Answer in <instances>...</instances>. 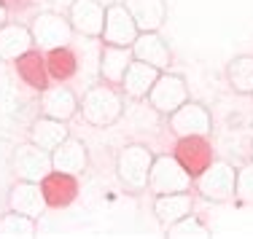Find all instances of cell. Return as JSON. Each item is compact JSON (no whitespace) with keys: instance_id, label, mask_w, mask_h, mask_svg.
<instances>
[{"instance_id":"obj_1","label":"cell","mask_w":253,"mask_h":239,"mask_svg":"<svg viewBox=\"0 0 253 239\" xmlns=\"http://www.w3.org/2000/svg\"><path fill=\"white\" fill-rule=\"evenodd\" d=\"M78 113L84 116V121L92 124V127L97 129H105V127H113V124L122 118L124 113V100L122 94L111 86H92L86 94H84V100L78 102Z\"/></svg>"},{"instance_id":"obj_25","label":"cell","mask_w":253,"mask_h":239,"mask_svg":"<svg viewBox=\"0 0 253 239\" xmlns=\"http://www.w3.org/2000/svg\"><path fill=\"white\" fill-rule=\"evenodd\" d=\"M226 81L232 92L253 94V57H234L226 65Z\"/></svg>"},{"instance_id":"obj_20","label":"cell","mask_w":253,"mask_h":239,"mask_svg":"<svg viewBox=\"0 0 253 239\" xmlns=\"http://www.w3.org/2000/svg\"><path fill=\"white\" fill-rule=\"evenodd\" d=\"M132 46H113V43H105L102 46V54H100V75L105 78V83H119L122 86V78L126 73L132 62Z\"/></svg>"},{"instance_id":"obj_8","label":"cell","mask_w":253,"mask_h":239,"mask_svg":"<svg viewBox=\"0 0 253 239\" xmlns=\"http://www.w3.org/2000/svg\"><path fill=\"white\" fill-rule=\"evenodd\" d=\"M189 100V86H186V78L183 75H175V73H159V78L151 86L148 92V102L156 113L162 116H170L175 107H180Z\"/></svg>"},{"instance_id":"obj_9","label":"cell","mask_w":253,"mask_h":239,"mask_svg":"<svg viewBox=\"0 0 253 239\" xmlns=\"http://www.w3.org/2000/svg\"><path fill=\"white\" fill-rule=\"evenodd\" d=\"M140 35L132 14L126 11L124 3H113L105 8V27H102V35L100 38L105 43H113V46H132L135 38Z\"/></svg>"},{"instance_id":"obj_29","label":"cell","mask_w":253,"mask_h":239,"mask_svg":"<svg viewBox=\"0 0 253 239\" xmlns=\"http://www.w3.org/2000/svg\"><path fill=\"white\" fill-rule=\"evenodd\" d=\"M0 3L5 5V11H25V8H30L33 5V0H0Z\"/></svg>"},{"instance_id":"obj_14","label":"cell","mask_w":253,"mask_h":239,"mask_svg":"<svg viewBox=\"0 0 253 239\" xmlns=\"http://www.w3.org/2000/svg\"><path fill=\"white\" fill-rule=\"evenodd\" d=\"M126 11L132 14L140 33H159L167 22V3L165 0H124Z\"/></svg>"},{"instance_id":"obj_18","label":"cell","mask_w":253,"mask_h":239,"mask_svg":"<svg viewBox=\"0 0 253 239\" xmlns=\"http://www.w3.org/2000/svg\"><path fill=\"white\" fill-rule=\"evenodd\" d=\"M41 188H43V196H46V205L49 207H68L78 196L76 175L57 172V170H51L49 175L41 180Z\"/></svg>"},{"instance_id":"obj_12","label":"cell","mask_w":253,"mask_h":239,"mask_svg":"<svg viewBox=\"0 0 253 239\" xmlns=\"http://www.w3.org/2000/svg\"><path fill=\"white\" fill-rule=\"evenodd\" d=\"M132 57L140 59L146 65H154L156 70L165 73L172 62V51H170V43L162 38L159 33H140L132 43Z\"/></svg>"},{"instance_id":"obj_30","label":"cell","mask_w":253,"mask_h":239,"mask_svg":"<svg viewBox=\"0 0 253 239\" xmlns=\"http://www.w3.org/2000/svg\"><path fill=\"white\" fill-rule=\"evenodd\" d=\"M8 22V11H5V5L0 3V25H5Z\"/></svg>"},{"instance_id":"obj_27","label":"cell","mask_w":253,"mask_h":239,"mask_svg":"<svg viewBox=\"0 0 253 239\" xmlns=\"http://www.w3.org/2000/svg\"><path fill=\"white\" fill-rule=\"evenodd\" d=\"M165 231H167V237H208L210 234L208 226H205L200 218H194L191 212L183 215V218H178L175 223L165 226Z\"/></svg>"},{"instance_id":"obj_3","label":"cell","mask_w":253,"mask_h":239,"mask_svg":"<svg viewBox=\"0 0 253 239\" xmlns=\"http://www.w3.org/2000/svg\"><path fill=\"white\" fill-rule=\"evenodd\" d=\"M154 153L146 145H126L116 159V175L126 191H143L148 188Z\"/></svg>"},{"instance_id":"obj_16","label":"cell","mask_w":253,"mask_h":239,"mask_svg":"<svg viewBox=\"0 0 253 239\" xmlns=\"http://www.w3.org/2000/svg\"><path fill=\"white\" fill-rule=\"evenodd\" d=\"M159 73L162 70H156L154 65H146V62H140V59H132L129 68H126V73H124V78H122V92L132 100L148 97V92H151V86L156 83V78H159Z\"/></svg>"},{"instance_id":"obj_24","label":"cell","mask_w":253,"mask_h":239,"mask_svg":"<svg viewBox=\"0 0 253 239\" xmlns=\"http://www.w3.org/2000/svg\"><path fill=\"white\" fill-rule=\"evenodd\" d=\"M46 70H49V78L54 81H68L76 75L78 62H76V54L68 49V46H59V49H51L46 54Z\"/></svg>"},{"instance_id":"obj_23","label":"cell","mask_w":253,"mask_h":239,"mask_svg":"<svg viewBox=\"0 0 253 239\" xmlns=\"http://www.w3.org/2000/svg\"><path fill=\"white\" fill-rule=\"evenodd\" d=\"M16 70H19V78L27 83V86L43 92L49 86V70H46V57L41 51L30 49L27 54H22L16 59Z\"/></svg>"},{"instance_id":"obj_31","label":"cell","mask_w":253,"mask_h":239,"mask_svg":"<svg viewBox=\"0 0 253 239\" xmlns=\"http://www.w3.org/2000/svg\"><path fill=\"white\" fill-rule=\"evenodd\" d=\"M251 156H253V148H251Z\"/></svg>"},{"instance_id":"obj_17","label":"cell","mask_w":253,"mask_h":239,"mask_svg":"<svg viewBox=\"0 0 253 239\" xmlns=\"http://www.w3.org/2000/svg\"><path fill=\"white\" fill-rule=\"evenodd\" d=\"M41 110H43V116L70 121L78 113V100L68 86H46L41 92Z\"/></svg>"},{"instance_id":"obj_22","label":"cell","mask_w":253,"mask_h":239,"mask_svg":"<svg viewBox=\"0 0 253 239\" xmlns=\"http://www.w3.org/2000/svg\"><path fill=\"white\" fill-rule=\"evenodd\" d=\"M68 137H70V132H68V127H65V121L51 118V116L38 118V121H33V127H30V142L41 145L43 151H54V148L62 140H68Z\"/></svg>"},{"instance_id":"obj_7","label":"cell","mask_w":253,"mask_h":239,"mask_svg":"<svg viewBox=\"0 0 253 239\" xmlns=\"http://www.w3.org/2000/svg\"><path fill=\"white\" fill-rule=\"evenodd\" d=\"M167 124H170V132L178 137H191V135L208 137L210 129H213L210 110L202 102H191V100H186L180 107H175L167 116Z\"/></svg>"},{"instance_id":"obj_19","label":"cell","mask_w":253,"mask_h":239,"mask_svg":"<svg viewBox=\"0 0 253 239\" xmlns=\"http://www.w3.org/2000/svg\"><path fill=\"white\" fill-rule=\"evenodd\" d=\"M33 46L35 43H33V35H30V27L14 25V22L0 25V59L3 62H16Z\"/></svg>"},{"instance_id":"obj_28","label":"cell","mask_w":253,"mask_h":239,"mask_svg":"<svg viewBox=\"0 0 253 239\" xmlns=\"http://www.w3.org/2000/svg\"><path fill=\"white\" fill-rule=\"evenodd\" d=\"M234 199L245 207H253V161L237 170V180H234Z\"/></svg>"},{"instance_id":"obj_11","label":"cell","mask_w":253,"mask_h":239,"mask_svg":"<svg viewBox=\"0 0 253 239\" xmlns=\"http://www.w3.org/2000/svg\"><path fill=\"white\" fill-rule=\"evenodd\" d=\"M175 159L183 164V170L191 177H197L202 170H208V164L213 161V148L202 135H191V137H178L175 145Z\"/></svg>"},{"instance_id":"obj_26","label":"cell","mask_w":253,"mask_h":239,"mask_svg":"<svg viewBox=\"0 0 253 239\" xmlns=\"http://www.w3.org/2000/svg\"><path fill=\"white\" fill-rule=\"evenodd\" d=\"M0 237H8V239H14V237H35V218L11 210L8 215L0 218Z\"/></svg>"},{"instance_id":"obj_4","label":"cell","mask_w":253,"mask_h":239,"mask_svg":"<svg viewBox=\"0 0 253 239\" xmlns=\"http://www.w3.org/2000/svg\"><path fill=\"white\" fill-rule=\"evenodd\" d=\"M30 35H33V43L41 51H51V49L70 43L73 27H70L68 16L54 14V11H43V14H38L30 22Z\"/></svg>"},{"instance_id":"obj_13","label":"cell","mask_w":253,"mask_h":239,"mask_svg":"<svg viewBox=\"0 0 253 239\" xmlns=\"http://www.w3.org/2000/svg\"><path fill=\"white\" fill-rule=\"evenodd\" d=\"M8 207H11L14 212L30 215V218L38 220L49 205H46V196H43V188H41V183L16 180V186L8 191Z\"/></svg>"},{"instance_id":"obj_2","label":"cell","mask_w":253,"mask_h":239,"mask_svg":"<svg viewBox=\"0 0 253 239\" xmlns=\"http://www.w3.org/2000/svg\"><path fill=\"white\" fill-rule=\"evenodd\" d=\"M234 180H237V170L224 159H213L208 170H202L194 177V186L202 199L213 202V205H224V202L234 199Z\"/></svg>"},{"instance_id":"obj_15","label":"cell","mask_w":253,"mask_h":239,"mask_svg":"<svg viewBox=\"0 0 253 239\" xmlns=\"http://www.w3.org/2000/svg\"><path fill=\"white\" fill-rule=\"evenodd\" d=\"M51 164L57 172H68V175H78V172L86 170L89 164V153L84 140H76V137H68L62 140L57 148L51 151Z\"/></svg>"},{"instance_id":"obj_6","label":"cell","mask_w":253,"mask_h":239,"mask_svg":"<svg viewBox=\"0 0 253 239\" xmlns=\"http://www.w3.org/2000/svg\"><path fill=\"white\" fill-rule=\"evenodd\" d=\"M148 188L154 194H178L191 188V175L175 156H156L148 175Z\"/></svg>"},{"instance_id":"obj_21","label":"cell","mask_w":253,"mask_h":239,"mask_svg":"<svg viewBox=\"0 0 253 239\" xmlns=\"http://www.w3.org/2000/svg\"><path fill=\"white\" fill-rule=\"evenodd\" d=\"M191 212V196L189 191H178V194H156L154 202V215L162 226L175 223L178 218Z\"/></svg>"},{"instance_id":"obj_10","label":"cell","mask_w":253,"mask_h":239,"mask_svg":"<svg viewBox=\"0 0 253 239\" xmlns=\"http://www.w3.org/2000/svg\"><path fill=\"white\" fill-rule=\"evenodd\" d=\"M68 22L73 33L100 38L102 27H105V5L100 0H73L68 8Z\"/></svg>"},{"instance_id":"obj_5","label":"cell","mask_w":253,"mask_h":239,"mask_svg":"<svg viewBox=\"0 0 253 239\" xmlns=\"http://www.w3.org/2000/svg\"><path fill=\"white\" fill-rule=\"evenodd\" d=\"M11 170H14L16 180L41 183L54 170L51 151H43V148L35 145V142H22L14 151V156H11Z\"/></svg>"}]
</instances>
